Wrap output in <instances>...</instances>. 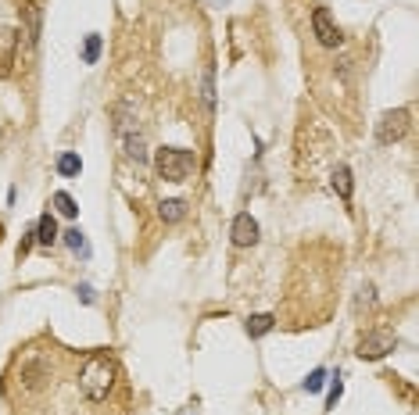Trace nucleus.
Returning a JSON list of instances; mask_svg holds the SVG:
<instances>
[{"label":"nucleus","mask_w":419,"mask_h":415,"mask_svg":"<svg viewBox=\"0 0 419 415\" xmlns=\"http://www.w3.org/2000/svg\"><path fill=\"white\" fill-rule=\"evenodd\" d=\"M36 244H40V247L58 244V222H54V215H51V212H44V215H40V222H36Z\"/></svg>","instance_id":"11"},{"label":"nucleus","mask_w":419,"mask_h":415,"mask_svg":"<svg viewBox=\"0 0 419 415\" xmlns=\"http://www.w3.org/2000/svg\"><path fill=\"white\" fill-rule=\"evenodd\" d=\"M79 172H83V158H79L76 150H65V154L58 158V175L72 179V175H79Z\"/></svg>","instance_id":"15"},{"label":"nucleus","mask_w":419,"mask_h":415,"mask_svg":"<svg viewBox=\"0 0 419 415\" xmlns=\"http://www.w3.org/2000/svg\"><path fill=\"white\" fill-rule=\"evenodd\" d=\"M19 58V33L15 29H0V79H8Z\"/></svg>","instance_id":"8"},{"label":"nucleus","mask_w":419,"mask_h":415,"mask_svg":"<svg viewBox=\"0 0 419 415\" xmlns=\"http://www.w3.org/2000/svg\"><path fill=\"white\" fill-rule=\"evenodd\" d=\"M340 390H344V383H340V372H337V376H333V386H330V397H326V408H337Z\"/></svg>","instance_id":"21"},{"label":"nucleus","mask_w":419,"mask_h":415,"mask_svg":"<svg viewBox=\"0 0 419 415\" xmlns=\"http://www.w3.org/2000/svg\"><path fill=\"white\" fill-rule=\"evenodd\" d=\"M101 51H104V40H101V33H86V40H83V65H97Z\"/></svg>","instance_id":"13"},{"label":"nucleus","mask_w":419,"mask_h":415,"mask_svg":"<svg viewBox=\"0 0 419 415\" xmlns=\"http://www.w3.org/2000/svg\"><path fill=\"white\" fill-rule=\"evenodd\" d=\"M408 108H394V111H383L380 115V122H376V143L380 147H390V143H398L405 133H408Z\"/></svg>","instance_id":"3"},{"label":"nucleus","mask_w":419,"mask_h":415,"mask_svg":"<svg viewBox=\"0 0 419 415\" xmlns=\"http://www.w3.org/2000/svg\"><path fill=\"white\" fill-rule=\"evenodd\" d=\"M330 186H333V190H337V197L348 204V200H351V190H355L351 168H348V165H337V168H333V175H330Z\"/></svg>","instance_id":"10"},{"label":"nucleus","mask_w":419,"mask_h":415,"mask_svg":"<svg viewBox=\"0 0 419 415\" xmlns=\"http://www.w3.org/2000/svg\"><path fill=\"white\" fill-rule=\"evenodd\" d=\"M26 15H29V43L36 47V40H40V11H36V4H26Z\"/></svg>","instance_id":"18"},{"label":"nucleus","mask_w":419,"mask_h":415,"mask_svg":"<svg viewBox=\"0 0 419 415\" xmlns=\"http://www.w3.org/2000/svg\"><path fill=\"white\" fill-rule=\"evenodd\" d=\"M0 240H4V226H0Z\"/></svg>","instance_id":"24"},{"label":"nucleus","mask_w":419,"mask_h":415,"mask_svg":"<svg viewBox=\"0 0 419 415\" xmlns=\"http://www.w3.org/2000/svg\"><path fill=\"white\" fill-rule=\"evenodd\" d=\"M54 208H58V215H65V219H76V215H79V204H76L72 193H65V190L54 193Z\"/></svg>","instance_id":"16"},{"label":"nucleus","mask_w":419,"mask_h":415,"mask_svg":"<svg viewBox=\"0 0 419 415\" xmlns=\"http://www.w3.org/2000/svg\"><path fill=\"white\" fill-rule=\"evenodd\" d=\"M201 101H204L208 108L216 104V93H212V72H208V76H204V83H201Z\"/></svg>","instance_id":"20"},{"label":"nucleus","mask_w":419,"mask_h":415,"mask_svg":"<svg viewBox=\"0 0 419 415\" xmlns=\"http://www.w3.org/2000/svg\"><path fill=\"white\" fill-rule=\"evenodd\" d=\"M65 244H69V247H72L76 255H83V258L90 255V247H86V237H83V230H69V233H65Z\"/></svg>","instance_id":"17"},{"label":"nucleus","mask_w":419,"mask_h":415,"mask_svg":"<svg viewBox=\"0 0 419 415\" xmlns=\"http://www.w3.org/2000/svg\"><path fill=\"white\" fill-rule=\"evenodd\" d=\"M47 379H51V365H47L40 354H33V358L22 362V386H26V390H40Z\"/></svg>","instance_id":"7"},{"label":"nucleus","mask_w":419,"mask_h":415,"mask_svg":"<svg viewBox=\"0 0 419 415\" xmlns=\"http://www.w3.org/2000/svg\"><path fill=\"white\" fill-rule=\"evenodd\" d=\"M326 376H330L326 369H315V372H312V376L305 379V390H308V394H319V390L326 386Z\"/></svg>","instance_id":"19"},{"label":"nucleus","mask_w":419,"mask_h":415,"mask_svg":"<svg viewBox=\"0 0 419 415\" xmlns=\"http://www.w3.org/2000/svg\"><path fill=\"white\" fill-rule=\"evenodd\" d=\"M273 326H276V315H269V312H262V315H251V319L244 322V329H248V337H251V340H258V337L273 333Z\"/></svg>","instance_id":"12"},{"label":"nucleus","mask_w":419,"mask_h":415,"mask_svg":"<svg viewBox=\"0 0 419 415\" xmlns=\"http://www.w3.org/2000/svg\"><path fill=\"white\" fill-rule=\"evenodd\" d=\"M115 386V362L111 354H90L83 362V372H79V390L86 394V401H104Z\"/></svg>","instance_id":"1"},{"label":"nucleus","mask_w":419,"mask_h":415,"mask_svg":"<svg viewBox=\"0 0 419 415\" xmlns=\"http://www.w3.org/2000/svg\"><path fill=\"white\" fill-rule=\"evenodd\" d=\"M76 294H79V301H83V304H94V301H97V294H94V287H90V283H79V287H76Z\"/></svg>","instance_id":"22"},{"label":"nucleus","mask_w":419,"mask_h":415,"mask_svg":"<svg viewBox=\"0 0 419 415\" xmlns=\"http://www.w3.org/2000/svg\"><path fill=\"white\" fill-rule=\"evenodd\" d=\"M394 347H398V333H390V329H369V333L358 340L355 354H358V358H365V362H376V358L390 354Z\"/></svg>","instance_id":"4"},{"label":"nucleus","mask_w":419,"mask_h":415,"mask_svg":"<svg viewBox=\"0 0 419 415\" xmlns=\"http://www.w3.org/2000/svg\"><path fill=\"white\" fill-rule=\"evenodd\" d=\"M258 237H262V230H258L255 215H251V212H241V215L233 219V226H230V240H233L237 247H255Z\"/></svg>","instance_id":"6"},{"label":"nucleus","mask_w":419,"mask_h":415,"mask_svg":"<svg viewBox=\"0 0 419 415\" xmlns=\"http://www.w3.org/2000/svg\"><path fill=\"white\" fill-rule=\"evenodd\" d=\"M312 33H315V40L323 47H340L344 43V33H340V26L333 22V15L326 8H315L312 11Z\"/></svg>","instance_id":"5"},{"label":"nucleus","mask_w":419,"mask_h":415,"mask_svg":"<svg viewBox=\"0 0 419 415\" xmlns=\"http://www.w3.org/2000/svg\"><path fill=\"white\" fill-rule=\"evenodd\" d=\"M193 168H197V154L186 147H161L154 154V172L165 183H186Z\"/></svg>","instance_id":"2"},{"label":"nucleus","mask_w":419,"mask_h":415,"mask_svg":"<svg viewBox=\"0 0 419 415\" xmlns=\"http://www.w3.org/2000/svg\"><path fill=\"white\" fill-rule=\"evenodd\" d=\"M362 304H365V308H373V304H376V290H373V287H362V297H358V308H362Z\"/></svg>","instance_id":"23"},{"label":"nucleus","mask_w":419,"mask_h":415,"mask_svg":"<svg viewBox=\"0 0 419 415\" xmlns=\"http://www.w3.org/2000/svg\"><path fill=\"white\" fill-rule=\"evenodd\" d=\"M158 219H161L165 226H176V222H183V219H186V200H179V197H172V200H161V204H158Z\"/></svg>","instance_id":"9"},{"label":"nucleus","mask_w":419,"mask_h":415,"mask_svg":"<svg viewBox=\"0 0 419 415\" xmlns=\"http://www.w3.org/2000/svg\"><path fill=\"white\" fill-rule=\"evenodd\" d=\"M122 140H126V158H129V161H136V165H143V161H147L143 136H140V133H126Z\"/></svg>","instance_id":"14"}]
</instances>
